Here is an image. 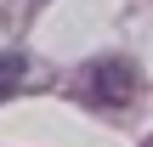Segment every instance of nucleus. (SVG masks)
I'll use <instances>...</instances> for the list:
<instances>
[{
    "label": "nucleus",
    "instance_id": "f257e3e1",
    "mask_svg": "<svg viewBox=\"0 0 153 147\" xmlns=\"http://www.w3.org/2000/svg\"><path fill=\"white\" fill-rule=\"evenodd\" d=\"M91 108H131L136 102V91H142V79H136V68L125 62V57H97V62H85L79 68V85H74Z\"/></svg>",
    "mask_w": 153,
    "mask_h": 147
},
{
    "label": "nucleus",
    "instance_id": "f03ea898",
    "mask_svg": "<svg viewBox=\"0 0 153 147\" xmlns=\"http://www.w3.org/2000/svg\"><path fill=\"white\" fill-rule=\"evenodd\" d=\"M23 74H28V62H23L17 51H6V57H0V102H6V96H17Z\"/></svg>",
    "mask_w": 153,
    "mask_h": 147
}]
</instances>
